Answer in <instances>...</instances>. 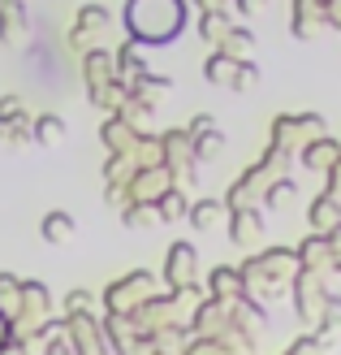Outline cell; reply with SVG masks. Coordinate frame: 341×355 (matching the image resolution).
<instances>
[{"mask_svg": "<svg viewBox=\"0 0 341 355\" xmlns=\"http://www.w3.org/2000/svg\"><path fill=\"white\" fill-rule=\"evenodd\" d=\"M186 26V0H125L130 44H173Z\"/></svg>", "mask_w": 341, "mask_h": 355, "instance_id": "obj_1", "label": "cell"}, {"mask_svg": "<svg viewBox=\"0 0 341 355\" xmlns=\"http://www.w3.org/2000/svg\"><path fill=\"white\" fill-rule=\"evenodd\" d=\"M238 273H242V295L246 299H255V304L268 299V304H273L281 291H290V277L298 273V256L290 247H268V252L250 256Z\"/></svg>", "mask_w": 341, "mask_h": 355, "instance_id": "obj_2", "label": "cell"}, {"mask_svg": "<svg viewBox=\"0 0 341 355\" xmlns=\"http://www.w3.org/2000/svg\"><path fill=\"white\" fill-rule=\"evenodd\" d=\"M151 295H160V277L151 269H134V273H125L117 277L109 291H104V312H134L138 304H147Z\"/></svg>", "mask_w": 341, "mask_h": 355, "instance_id": "obj_3", "label": "cell"}, {"mask_svg": "<svg viewBox=\"0 0 341 355\" xmlns=\"http://www.w3.org/2000/svg\"><path fill=\"white\" fill-rule=\"evenodd\" d=\"M324 273L329 269H307V264H298V273L290 277V291H294V312H298V321L315 329V316H320V304H324Z\"/></svg>", "mask_w": 341, "mask_h": 355, "instance_id": "obj_4", "label": "cell"}, {"mask_svg": "<svg viewBox=\"0 0 341 355\" xmlns=\"http://www.w3.org/2000/svg\"><path fill=\"white\" fill-rule=\"evenodd\" d=\"M199 286V252L190 243H173L165 256V291H194Z\"/></svg>", "mask_w": 341, "mask_h": 355, "instance_id": "obj_5", "label": "cell"}, {"mask_svg": "<svg viewBox=\"0 0 341 355\" xmlns=\"http://www.w3.org/2000/svg\"><path fill=\"white\" fill-rule=\"evenodd\" d=\"M186 329L194 334V338H225V334H229V304H225V299H212V295H208L203 304L190 312Z\"/></svg>", "mask_w": 341, "mask_h": 355, "instance_id": "obj_6", "label": "cell"}, {"mask_svg": "<svg viewBox=\"0 0 341 355\" xmlns=\"http://www.w3.org/2000/svg\"><path fill=\"white\" fill-rule=\"evenodd\" d=\"M61 321H65L69 343H74V355H113L95 316H61Z\"/></svg>", "mask_w": 341, "mask_h": 355, "instance_id": "obj_7", "label": "cell"}, {"mask_svg": "<svg viewBox=\"0 0 341 355\" xmlns=\"http://www.w3.org/2000/svg\"><path fill=\"white\" fill-rule=\"evenodd\" d=\"M169 187H173V169L169 165H142V169H134L125 178V195H130V200H160Z\"/></svg>", "mask_w": 341, "mask_h": 355, "instance_id": "obj_8", "label": "cell"}, {"mask_svg": "<svg viewBox=\"0 0 341 355\" xmlns=\"http://www.w3.org/2000/svg\"><path fill=\"white\" fill-rule=\"evenodd\" d=\"M100 31H109V9L100 5H82L78 9V22H74V35H69V44H74L78 52H91Z\"/></svg>", "mask_w": 341, "mask_h": 355, "instance_id": "obj_9", "label": "cell"}, {"mask_svg": "<svg viewBox=\"0 0 341 355\" xmlns=\"http://www.w3.org/2000/svg\"><path fill=\"white\" fill-rule=\"evenodd\" d=\"M229 239L238 247H259L264 243V217L259 208H229Z\"/></svg>", "mask_w": 341, "mask_h": 355, "instance_id": "obj_10", "label": "cell"}, {"mask_svg": "<svg viewBox=\"0 0 341 355\" xmlns=\"http://www.w3.org/2000/svg\"><path fill=\"white\" fill-rule=\"evenodd\" d=\"M104 343H109L113 355H134V343H138V329L130 325V316H121V312H104Z\"/></svg>", "mask_w": 341, "mask_h": 355, "instance_id": "obj_11", "label": "cell"}, {"mask_svg": "<svg viewBox=\"0 0 341 355\" xmlns=\"http://www.w3.org/2000/svg\"><path fill=\"white\" fill-rule=\"evenodd\" d=\"M82 78H86V96H100L104 87L117 78L113 74V57H109V52H100V48L82 52Z\"/></svg>", "mask_w": 341, "mask_h": 355, "instance_id": "obj_12", "label": "cell"}, {"mask_svg": "<svg viewBox=\"0 0 341 355\" xmlns=\"http://www.w3.org/2000/svg\"><path fill=\"white\" fill-rule=\"evenodd\" d=\"M337 156H341V144L337 139H329V135H320V139H307V144L298 148V161L307 165V169H333L337 165Z\"/></svg>", "mask_w": 341, "mask_h": 355, "instance_id": "obj_13", "label": "cell"}, {"mask_svg": "<svg viewBox=\"0 0 341 355\" xmlns=\"http://www.w3.org/2000/svg\"><path fill=\"white\" fill-rule=\"evenodd\" d=\"M100 139H104V148H109V152H121V156H130V148H134L138 130H134V126H130V121H125V117L109 113V121H104Z\"/></svg>", "mask_w": 341, "mask_h": 355, "instance_id": "obj_14", "label": "cell"}, {"mask_svg": "<svg viewBox=\"0 0 341 355\" xmlns=\"http://www.w3.org/2000/svg\"><path fill=\"white\" fill-rule=\"evenodd\" d=\"M208 295L212 299H242V273L233 269V264H216V269L208 273Z\"/></svg>", "mask_w": 341, "mask_h": 355, "instance_id": "obj_15", "label": "cell"}, {"mask_svg": "<svg viewBox=\"0 0 341 355\" xmlns=\"http://www.w3.org/2000/svg\"><path fill=\"white\" fill-rule=\"evenodd\" d=\"M337 221H341V200L329 195V191H320L315 200H311V208H307V225L315 230V234H324V230L337 225Z\"/></svg>", "mask_w": 341, "mask_h": 355, "instance_id": "obj_16", "label": "cell"}, {"mask_svg": "<svg viewBox=\"0 0 341 355\" xmlns=\"http://www.w3.org/2000/svg\"><path fill=\"white\" fill-rule=\"evenodd\" d=\"M298 264H307V269H337L333 264V247H329V239L324 234H315L311 230V239H302V247H298Z\"/></svg>", "mask_w": 341, "mask_h": 355, "instance_id": "obj_17", "label": "cell"}, {"mask_svg": "<svg viewBox=\"0 0 341 355\" xmlns=\"http://www.w3.org/2000/svg\"><path fill=\"white\" fill-rule=\"evenodd\" d=\"M30 139H35V144H44V148H57L61 139H65V117H57V113L35 117L30 121Z\"/></svg>", "mask_w": 341, "mask_h": 355, "instance_id": "obj_18", "label": "cell"}, {"mask_svg": "<svg viewBox=\"0 0 341 355\" xmlns=\"http://www.w3.org/2000/svg\"><path fill=\"white\" fill-rule=\"evenodd\" d=\"M186 208L190 200L182 195V187H169L165 195L156 200V212H160V225H173V221H186Z\"/></svg>", "mask_w": 341, "mask_h": 355, "instance_id": "obj_19", "label": "cell"}, {"mask_svg": "<svg viewBox=\"0 0 341 355\" xmlns=\"http://www.w3.org/2000/svg\"><path fill=\"white\" fill-rule=\"evenodd\" d=\"M121 225H130V230H147V225H160L156 200H130V204L121 208Z\"/></svg>", "mask_w": 341, "mask_h": 355, "instance_id": "obj_20", "label": "cell"}, {"mask_svg": "<svg viewBox=\"0 0 341 355\" xmlns=\"http://www.w3.org/2000/svg\"><path fill=\"white\" fill-rule=\"evenodd\" d=\"M74 217L69 212H48L44 217V225H39V234H44V243H52V247H61V243H69L74 239Z\"/></svg>", "mask_w": 341, "mask_h": 355, "instance_id": "obj_21", "label": "cell"}, {"mask_svg": "<svg viewBox=\"0 0 341 355\" xmlns=\"http://www.w3.org/2000/svg\"><path fill=\"white\" fill-rule=\"evenodd\" d=\"M221 52H229L233 61H250V52H255V31L250 26H229Z\"/></svg>", "mask_w": 341, "mask_h": 355, "instance_id": "obj_22", "label": "cell"}, {"mask_svg": "<svg viewBox=\"0 0 341 355\" xmlns=\"http://www.w3.org/2000/svg\"><path fill=\"white\" fill-rule=\"evenodd\" d=\"M142 69H147V61L138 57V48L134 44H121L117 48V57H113V74L121 78V83H130V78H138Z\"/></svg>", "mask_w": 341, "mask_h": 355, "instance_id": "obj_23", "label": "cell"}, {"mask_svg": "<svg viewBox=\"0 0 341 355\" xmlns=\"http://www.w3.org/2000/svg\"><path fill=\"white\" fill-rule=\"evenodd\" d=\"M229 26H233V22H229V13H225V9H208V13L199 17V35H203L212 48H221V44H225Z\"/></svg>", "mask_w": 341, "mask_h": 355, "instance_id": "obj_24", "label": "cell"}, {"mask_svg": "<svg viewBox=\"0 0 341 355\" xmlns=\"http://www.w3.org/2000/svg\"><path fill=\"white\" fill-rule=\"evenodd\" d=\"M221 217H225V204H221V200H199V204H190V208H186V221H190L194 230H212V225H221Z\"/></svg>", "mask_w": 341, "mask_h": 355, "instance_id": "obj_25", "label": "cell"}, {"mask_svg": "<svg viewBox=\"0 0 341 355\" xmlns=\"http://www.w3.org/2000/svg\"><path fill=\"white\" fill-rule=\"evenodd\" d=\"M221 148H225L221 126H216V130H203V135H190V156H194V165H199V161H212V156H221Z\"/></svg>", "mask_w": 341, "mask_h": 355, "instance_id": "obj_26", "label": "cell"}, {"mask_svg": "<svg viewBox=\"0 0 341 355\" xmlns=\"http://www.w3.org/2000/svg\"><path fill=\"white\" fill-rule=\"evenodd\" d=\"M39 343H44V355H74V343H69V334H65V321H57V316L44 325Z\"/></svg>", "mask_w": 341, "mask_h": 355, "instance_id": "obj_27", "label": "cell"}, {"mask_svg": "<svg viewBox=\"0 0 341 355\" xmlns=\"http://www.w3.org/2000/svg\"><path fill=\"white\" fill-rule=\"evenodd\" d=\"M233 69H238V61H233L229 52H221V48H216V52L208 57V65H203V78H208V83H216V87H229Z\"/></svg>", "mask_w": 341, "mask_h": 355, "instance_id": "obj_28", "label": "cell"}, {"mask_svg": "<svg viewBox=\"0 0 341 355\" xmlns=\"http://www.w3.org/2000/svg\"><path fill=\"white\" fill-rule=\"evenodd\" d=\"M337 329H341V295H324V304H320V316H315V334L333 338Z\"/></svg>", "mask_w": 341, "mask_h": 355, "instance_id": "obj_29", "label": "cell"}, {"mask_svg": "<svg viewBox=\"0 0 341 355\" xmlns=\"http://www.w3.org/2000/svg\"><path fill=\"white\" fill-rule=\"evenodd\" d=\"M22 304V277L17 273H0V316H13Z\"/></svg>", "mask_w": 341, "mask_h": 355, "instance_id": "obj_30", "label": "cell"}, {"mask_svg": "<svg viewBox=\"0 0 341 355\" xmlns=\"http://www.w3.org/2000/svg\"><path fill=\"white\" fill-rule=\"evenodd\" d=\"M177 355H238V351H233L229 343H221V338H194V334H190Z\"/></svg>", "mask_w": 341, "mask_h": 355, "instance_id": "obj_31", "label": "cell"}, {"mask_svg": "<svg viewBox=\"0 0 341 355\" xmlns=\"http://www.w3.org/2000/svg\"><path fill=\"white\" fill-rule=\"evenodd\" d=\"M324 347H329V338L324 334H315V329H307V334H298V338L285 347L281 355H324Z\"/></svg>", "mask_w": 341, "mask_h": 355, "instance_id": "obj_32", "label": "cell"}, {"mask_svg": "<svg viewBox=\"0 0 341 355\" xmlns=\"http://www.w3.org/2000/svg\"><path fill=\"white\" fill-rule=\"evenodd\" d=\"M61 316H95V295L91 291H69Z\"/></svg>", "mask_w": 341, "mask_h": 355, "instance_id": "obj_33", "label": "cell"}, {"mask_svg": "<svg viewBox=\"0 0 341 355\" xmlns=\"http://www.w3.org/2000/svg\"><path fill=\"white\" fill-rule=\"evenodd\" d=\"M298 187H294V178H273V182H268V191H264V200L259 204H268V208H281L285 200H290Z\"/></svg>", "mask_w": 341, "mask_h": 355, "instance_id": "obj_34", "label": "cell"}, {"mask_svg": "<svg viewBox=\"0 0 341 355\" xmlns=\"http://www.w3.org/2000/svg\"><path fill=\"white\" fill-rule=\"evenodd\" d=\"M134 173V161L121 152H109V165H104V182H125V178Z\"/></svg>", "mask_w": 341, "mask_h": 355, "instance_id": "obj_35", "label": "cell"}, {"mask_svg": "<svg viewBox=\"0 0 341 355\" xmlns=\"http://www.w3.org/2000/svg\"><path fill=\"white\" fill-rule=\"evenodd\" d=\"M255 83H259V69H255V61H238V69H233L229 87H233V92H250Z\"/></svg>", "mask_w": 341, "mask_h": 355, "instance_id": "obj_36", "label": "cell"}, {"mask_svg": "<svg viewBox=\"0 0 341 355\" xmlns=\"http://www.w3.org/2000/svg\"><path fill=\"white\" fill-rule=\"evenodd\" d=\"M203 130H216V117H212V113H199V117L186 126V135H203Z\"/></svg>", "mask_w": 341, "mask_h": 355, "instance_id": "obj_37", "label": "cell"}, {"mask_svg": "<svg viewBox=\"0 0 341 355\" xmlns=\"http://www.w3.org/2000/svg\"><path fill=\"white\" fill-rule=\"evenodd\" d=\"M324 239H329V247H333V264H341V221L324 230Z\"/></svg>", "mask_w": 341, "mask_h": 355, "instance_id": "obj_38", "label": "cell"}, {"mask_svg": "<svg viewBox=\"0 0 341 355\" xmlns=\"http://www.w3.org/2000/svg\"><path fill=\"white\" fill-rule=\"evenodd\" d=\"M233 5H238V13H259V9H268V0H233Z\"/></svg>", "mask_w": 341, "mask_h": 355, "instance_id": "obj_39", "label": "cell"}, {"mask_svg": "<svg viewBox=\"0 0 341 355\" xmlns=\"http://www.w3.org/2000/svg\"><path fill=\"white\" fill-rule=\"evenodd\" d=\"M194 5H199V9L208 13V9H225V0H194Z\"/></svg>", "mask_w": 341, "mask_h": 355, "instance_id": "obj_40", "label": "cell"}, {"mask_svg": "<svg viewBox=\"0 0 341 355\" xmlns=\"http://www.w3.org/2000/svg\"><path fill=\"white\" fill-rule=\"evenodd\" d=\"M9 338V316H0V343Z\"/></svg>", "mask_w": 341, "mask_h": 355, "instance_id": "obj_41", "label": "cell"}, {"mask_svg": "<svg viewBox=\"0 0 341 355\" xmlns=\"http://www.w3.org/2000/svg\"><path fill=\"white\" fill-rule=\"evenodd\" d=\"M5 139H9V130H5V117H0V148H5Z\"/></svg>", "mask_w": 341, "mask_h": 355, "instance_id": "obj_42", "label": "cell"}, {"mask_svg": "<svg viewBox=\"0 0 341 355\" xmlns=\"http://www.w3.org/2000/svg\"><path fill=\"white\" fill-rule=\"evenodd\" d=\"M337 273H341V264H337Z\"/></svg>", "mask_w": 341, "mask_h": 355, "instance_id": "obj_43", "label": "cell"}]
</instances>
